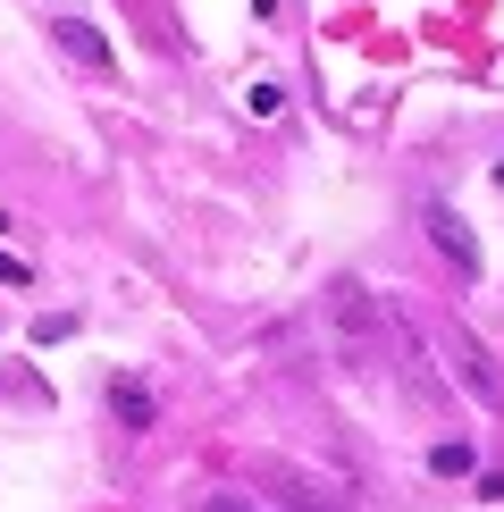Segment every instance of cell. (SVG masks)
Returning a JSON list of instances; mask_svg holds the SVG:
<instances>
[{
    "label": "cell",
    "mask_w": 504,
    "mask_h": 512,
    "mask_svg": "<svg viewBox=\"0 0 504 512\" xmlns=\"http://www.w3.org/2000/svg\"><path fill=\"white\" fill-rule=\"evenodd\" d=\"M51 34H59V51H68L76 68H93V76H110V68H118L110 42H101V26H84V17H51Z\"/></svg>",
    "instance_id": "cell-1"
},
{
    "label": "cell",
    "mask_w": 504,
    "mask_h": 512,
    "mask_svg": "<svg viewBox=\"0 0 504 512\" xmlns=\"http://www.w3.org/2000/svg\"><path fill=\"white\" fill-rule=\"evenodd\" d=\"M429 236H437V252H446V261H454V269H479V244H471V227H462V219H454V210H446V202H437V210H429Z\"/></svg>",
    "instance_id": "cell-2"
},
{
    "label": "cell",
    "mask_w": 504,
    "mask_h": 512,
    "mask_svg": "<svg viewBox=\"0 0 504 512\" xmlns=\"http://www.w3.org/2000/svg\"><path fill=\"white\" fill-rule=\"evenodd\" d=\"M110 403H118V420H126V429H152V395H143L135 378H118V387H110Z\"/></svg>",
    "instance_id": "cell-3"
},
{
    "label": "cell",
    "mask_w": 504,
    "mask_h": 512,
    "mask_svg": "<svg viewBox=\"0 0 504 512\" xmlns=\"http://www.w3.org/2000/svg\"><path fill=\"white\" fill-rule=\"evenodd\" d=\"M202 512H269V504H252V496H210Z\"/></svg>",
    "instance_id": "cell-4"
},
{
    "label": "cell",
    "mask_w": 504,
    "mask_h": 512,
    "mask_svg": "<svg viewBox=\"0 0 504 512\" xmlns=\"http://www.w3.org/2000/svg\"><path fill=\"white\" fill-rule=\"evenodd\" d=\"M0 227H9V210H0Z\"/></svg>",
    "instance_id": "cell-5"
}]
</instances>
